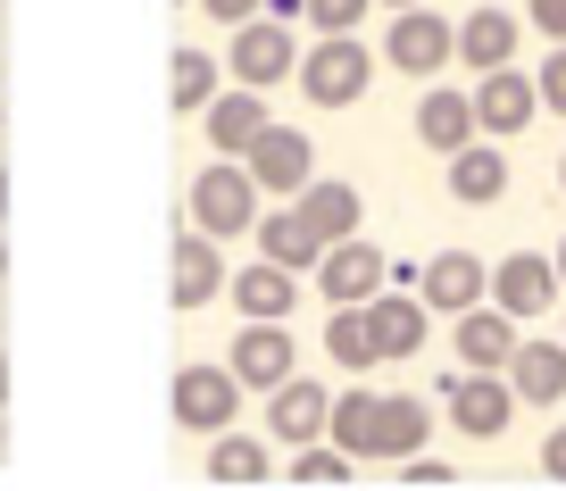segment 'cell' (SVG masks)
<instances>
[{
    "label": "cell",
    "instance_id": "cell-36",
    "mask_svg": "<svg viewBox=\"0 0 566 491\" xmlns=\"http://www.w3.org/2000/svg\"><path fill=\"white\" fill-rule=\"evenodd\" d=\"M0 217H9V158H0Z\"/></svg>",
    "mask_w": 566,
    "mask_h": 491
},
{
    "label": "cell",
    "instance_id": "cell-6",
    "mask_svg": "<svg viewBox=\"0 0 566 491\" xmlns=\"http://www.w3.org/2000/svg\"><path fill=\"white\" fill-rule=\"evenodd\" d=\"M167 408H176L184 433H226V425L242 417V384H233V367L192 358V367H176V384H167Z\"/></svg>",
    "mask_w": 566,
    "mask_h": 491
},
{
    "label": "cell",
    "instance_id": "cell-31",
    "mask_svg": "<svg viewBox=\"0 0 566 491\" xmlns=\"http://www.w3.org/2000/svg\"><path fill=\"white\" fill-rule=\"evenodd\" d=\"M533 101H542V108H558V117H566V42L542 59V75H533Z\"/></svg>",
    "mask_w": 566,
    "mask_h": 491
},
{
    "label": "cell",
    "instance_id": "cell-39",
    "mask_svg": "<svg viewBox=\"0 0 566 491\" xmlns=\"http://www.w3.org/2000/svg\"><path fill=\"white\" fill-rule=\"evenodd\" d=\"M558 184H566V158H558Z\"/></svg>",
    "mask_w": 566,
    "mask_h": 491
},
{
    "label": "cell",
    "instance_id": "cell-33",
    "mask_svg": "<svg viewBox=\"0 0 566 491\" xmlns=\"http://www.w3.org/2000/svg\"><path fill=\"white\" fill-rule=\"evenodd\" d=\"M542 474H549V483H566V425H549V433H542Z\"/></svg>",
    "mask_w": 566,
    "mask_h": 491
},
{
    "label": "cell",
    "instance_id": "cell-29",
    "mask_svg": "<svg viewBox=\"0 0 566 491\" xmlns=\"http://www.w3.org/2000/svg\"><path fill=\"white\" fill-rule=\"evenodd\" d=\"M350 467L358 458L342 450V441H301V450H292V483H350Z\"/></svg>",
    "mask_w": 566,
    "mask_h": 491
},
{
    "label": "cell",
    "instance_id": "cell-14",
    "mask_svg": "<svg viewBox=\"0 0 566 491\" xmlns=\"http://www.w3.org/2000/svg\"><path fill=\"white\" fill-rule=\"evenodd\" d=\"M424 300H417V283H384V292L367 300V334H375V358H417L424 351Z\"/></svg>",
    "mask_w": 566,
    "mask_h": 491
},
{
    "label": "cell",
    "instance_id": "cell-15",
    "mask_svg": "<svg viewBox=\"0 0 566 491\" xmlns=\"http://www.w3.org/2000/svg\"><path fill=\"white\" fill-rule=\"evenodd\" d=\"M424 433H433V408L417 400V391H375V408H367V458H417L424 450Z\"/></svg>",
    "mask_w": 566,
    "mask_h": 491
},
{
    "label": "cell",
    "instance_id": "cell-34",
    "mask_svg": "<svg viewBox=\"0 0 566 491\" xmlns=\"http://www.w3.org/2000/svg\"><path fill=\"white\" fill-rule=\"evenodd\" d=\"M209 9V25H242V18H259V0H200Z\"/></svg>",
    "mask_w": 566,
    "mask_h": 491
},
{
    "label": "cell",
    "instance_id": "cell-32",
    "mask_svg": "<svg viewBox=\"0 0 566 491\" xmlns=\"http://www.w3.org/2000/svg\"><path fill=\"white\" fill-rule=\"evenodd\" d=\"M525 18L542 25L549 42H566V0H525Z\"/></svg>",
    "mask_w": 566,
    "mask_h": 491
},
{
    "label": "cell",
    "instance_id": "cell-18",
    "mask_svg": "<svg viewBox=\"0 0 566 491\" xmlns=\"http://www.w3.org/2000/svg\"><path fill=\"white\" fill-rule=\"evenodd\" d=\"M500 192H509V158H500V142L492 134L459 142V150H450V200H459V209H492Z\"/></svg>",
    "mask_w": 566,
    "mask_h": 491
},
{
    "label": "cell",
    "instance_id": "cell-16",
    "mask_svg": "<svg viewBox=\"0 0 566 491\" xmlns=\"http://www.w3.org/2000/svg\"><path fill=\"white\" fill-rule=\"evenodd\" d=\"M467 101H475V134H492V142L525 134L533 108H542V101H533V75H516V67H483Z\"/></svg>",
    "mask_w": 566,
    "mask_h": 491
},
{
    "label": "cell",
    "instance_id": "cell-10",
    "mask_svg": "<svg viewBox=\"0 0 566 491\" xmlns=\"http://www.w3.org/2000/svg\"><path fill=\"white\" fill-rule=\"evenodd\" d=\"M483 292H492V259H475V250H433V259H417V300L433 316L475 309Z\"/></svg>",
    "mask_w": 566,
    "mask_h": 491
},
{
    "label": "cell",
    "instance_id": "cell-11",
    "mask_svg": "<svg viewBox=\"0 0 566 491\" xmlns=\"http://www.w3.org/2000/svg\"><path fill=\"white\" fill-rule=\"evenodd\" d=\"M292 334H283V316H242V334H233V351H226V367H233V384L242 391H275L283 375H292Z\"/></svg>",
    "mask_w": 566,
    "mask_h": 491
},
{
    "label": "cell",
    "instance_id": "cell-21",
    "mask_svg": "<svg viewBox=\"0 0 566 491\" xmlns=\"http://www.w3.org/2000/svg\"><path fill=\"white\" fill-rule=\"evenodd\" d=\"M516 42H525V18H509V9H475V18H459V59L467 67H516Z\"/></svg>",
    "mask_w": 566,
    "mask_h": 491
},
{
    "label": "cell",
    "instance_id": "cell-9",
    "mask_svg": "<svg viewBox=\"0 0 566 491\" xmlns=\"http://www.w3.org/2000/svg\"><path fill=\"white\" fill-rule=\"evenodd\" d=\"M492 309H509L516 325H525V316H542V309H558L566 300V283H558V267L542 259V250H509V259H492Z\"/></svg>",
    "mask_w": 566,
    "mask_h": 491
},
{
    "label": "cell",
    "instance_id": "cell-1",
    "mask_svg": "<svg viewBox=\"0 0 566 491\" xmlns=\"http://www.w3.org/2000/svg\"><path fill=\"white\" fill-rule=\"evenodd\" d=\"M292 84L317 108H350V101H367V84H375V51L358 34H317L301 51V67H292Z\"/></svg>",
    "mask_w": 566,
    "mask_h": 491
},
{
    "label": "cell",
    "instance_id": "cell-5",
    "mask_svg": "<svg viewBox=\"0 0 566 491\" xmlns=\"http://www.w3.org/2000/svg\"><path fill=\"white\" fill-rule=\"evenodd\" d=\"M442 408H450V425H459L467 441H500L516 425V391H509L500 367H459L442 384Z\"/></svg>",
    "mask_w": 566,
    "mask_h": 491
},
{
    "label": "cell",
    "instance_id": "cell-25",
    "mask_svg": "<svg viewBox=\"0 0 566 491\" xmlns=\"http://www.w3.org/2000/svg\"><path fill=\"white\" fill-rule=\"evenodd\" d=\"M209 474L217 483H266V474H275V441L226 425V433H209Z\"/></svg>",
    "mask_w": 566,
    "mask_h": 491
},
{
    "label": "cell",
    "instance_id": "cell-20",
    "mask_svg": "<svg viewBox=\"0 0 566 491\" xmlns=\"http://www.w3.org/2000/svg\"><path fill=\"white\" fill-rule=\"evenodd\" d=\"M292 209L308 217V233H317V242H342V233H358V217H367V200H358V184L308 176L301 192H292Z\"/></svg>",
    "mask_w": 566,
    "mask_h": 491
},
{
    "label": "cell",
    "instance_id": "cell-13",
    "mask_svg": "<svg viewBox=\"0 0 566 491\" xmlns=\"http://www.w3.org/2000/svg\"><path fill=\"white\" fill-rule=\"evenodd\" d=\"M325 408H334V391H325V384H308V375H283V384L266 391V441H275V450L325 441Z\"/></svg>",
    "mask_w": 566,
    "mask_h": 491
},
{
    "label": "cell",
    "instance_id": "cell-40",
    "mask_svg": "<svg viewBox=\"0 0 566 491\" xmlns=\"http://www.w3.org/2000/svg\"><path fill=\"white\" fill-rule=\"evenodd\" d=\"M0 125H9V108H0Z\"/></svg>",
    "mask_w": 566,
    "mask_h": 491
},
{
    "label": "cell",
    "instance_id": "cell-28",
    "mask_svg": "<svg viewBox=\"0 0 566 491\" xmlns=\"http://www.w3.org/2000/svg\"><path fill=\"white\" fill-rule=\"evenodd\" d=\"M325 358H342V375L384 367V358H375V334H367V309H334L325 316Z\"/></svg>",
    "mask_w": 566,
    "mask_h": 491
},
{
    "label": "cell",
    "instance_id": "cell-8",
    "mask_svg": "<svg viewBox=\"0 0 566 491\" xmlns=\"http://www.w3.org/2000/svg\"><path fill=\"white\" fill-rule=\"evenodd\" d=\"M226 67H233V84H250V92H275L283 75L301 67V42H292V25H275V18H242V25H233V51H226Z\"/></svg>",
    "mask_w": 566,
    "mask_h": 491
},
{
    "label": "cell",
    "instance_id": "cell-24",
    "mask_svg": "<svg viewBox=\"0 0 566 491\" xmlns=\"http://www.w3.org/2000/svg\"><path fill=\"white\" fill-rule=\"evenodd\" d=\"M516 351V316L492 309V300H475V309H459V358L467 367H509Z\"/></svg>",
    "mask_w": 566,
    "mask_h": 491
},
{
    "label": "cell",
    "instance_id": "cell-22",
    "mask_svg": "<svg viewBox=\"0 0 566 491\" xmlns=\"http://www.w3.org/2000/svg\"><path fill=\"white\" fill-rule=\"evenodd\" d=\"M226 300H233L242 316H292L301 275H292V267H275V259H259V267H242V275H226Z\"/></svg>",
    "mask_w": 566,
    "mask_h": 491
},
{
    "label": "cell",
    "instance_id": "cell-37",
    "mask_svg": "<svg viewBox=\"0 0 566 491\" xmlns=\"http://www.w3.org/2000/svg\"><path fill=\"white\" fill-rule=\"evenodd\" d=\"M0 408H9V358H0Z\"/></svg>",
    "mask_w": 566,
    "mask_h": 491
},
{
    "label": "cell",
    "instance_id": "cell-23",
    "mask_svg": "<svg viewBox=\"0 0 566 491\" xmlns=\"http://www.w3.org/2000/svg\"><path fill=\"white\" fill-rule=\"evenodd\" d=\"M200 117H209V150H217V158H242L250 134L266 125V92H250V84H242V92H217Z\"/></svg>",
    "mask_w": 566,
    "mask_h": 491
},
{
    "label": "cell",
    "instance_id": "cell-27",
    "mask_svg": "<svg viewBox=\"0 0 566 491\" xmlns=\"http://www.w3.org/2000/svg\"><path fill=\"white\" fill-rule=\"evenodd\" d=\"M209 101H217V59L200 51V42H184V51L167 59V108H176V117H200Z\"/></svg>",
    "mask_w": 566,
    "mask_h": 491
},
{
    "label": "cell",
    "instance_id": "cell-3",
    "mask_svg": "<svg viewBox=\"0 0 566 491\" xmlns=\"http://www.w3.org/2000/svg\"><path fill=\"white\" fill-rule=\"evenodd\" d=\"M242 176L259 184V200H292L308 176H317V142H308L301 125H275V117H266L259 134H250V150H242Z\"/></svg>",
    "mask_w": 566,
    "mask_h": 491
},
{
    "label": "cell",
    "instance_id": "cell-7",
    "mask_svg": "<svg viewBox=\"0 0 566 491\" xmlns=\"http://www.w3.org/2000/svg\"><path fill=\"white\" fill-rule=\"evenodd\" d=\"M384 250L367 242V233H342V242H325L317 250V267H308V275H317V292L334 300V309H367L375 292H384Z\"/></svg>",
    "mask_w": 566,
    "mask_h": 491
},
{
    "label": "cell",
    "instance_id": "cell-19",
    "mask_svg": "<svg viewBox=\"0 0 566 491\" xmlns=\"http://www.w3.org/2000/svg\"><path fill=\"white\" fill-rule=\"evenodd\" d=\"M250 233H259V259H275V267H292V275H308L317 267V233H308V217L292 209V200H275V209H259L250 217Z\"/></svg>",
    "mask_w": 566,
    "mask_h": 491
},
{
    "label": "cell",
    "instance_id": "cell-41",
    "mask_svg": "<svg viewBox=\"0 0 566 491\" xmlns=\"http://www.w3.org/2000/svg\"><path fill=\"white\" fill-rule=\"evenodd\" d=\"M558 342H566V334H558Z\"/></svg>",
    "mask_w": 566,
    "mask_h": 491
},
{
    "label": "cell",
    "instance_id": "cell-2",
    "mask_svg": "<svg viewBox=\"0 0 566 491\" xmlns=\"http://www.w3.org/2000/svg\"><path fill=\"white\" fill-rule=\"evenodd\" d=\"M375 59H384V67H400V75H442L450 59H459V18L424 9V0H417V9H391Z\"/></svg>",
    "mask_w": 566,
    "mask_h": 491
},
{
    "label": "cell",
    "instance_id": "cell-17",
    "mask_svg": "<svg viewBox=\"0 0 566 491\" xmlns=\"http://www.w3.org/2000/svg\"><path fill=\"white\" fill-rule=\"evenodd\" d=\"M509 391H516V408H558L566 400V342H525L516 334V351H509Z\"/></svg>",
    "mask_w": 566,
    "mask_h": 491
},
{
    "label": "cell",
    "instance_id": "cell-38",
    "mask_svg": "<svg viewBox=\"0 0 566 491\" xmlns=\"http://www.w3.org/2000/svg\"><path fill=\"white\" fill-rule=\"evenodd\" d=\"M384 9H417V0H384Z\"/></svg>",
    "mask_w": 566,
    "mask_h": 491
},
{
    "label": "cell",
    "instance_id": "cell-4",
    "mask_svg": "<svg viewBox=\"0 0 566 491\" xmlns=\"http://www.w3.org/2000/svg\"><path fill=\"white\" fill-rule=\"evenodd\" d=\"M259 209H266V200H259V184L242 176V158H217L209 150V167L192 176V226L226 242V233H250V217H259Z\"/></svg>",
    "mask_w": 566,
    "mask_h": 491
},
{
    "label": "cell",
    "instance_id": "cell-26",
    "mask_svg": "<svg viewBox=\"0 0 566 491\" xmlns=\"http://www.w3.org/2000/svg\"><path fill=\"white\" fill-rule=\"evenodd\" d=\"M417 142L424 150H459V142H475V101H467V92H424L417 101Z\"/></svg>",
    "mask_w": 566,
    "mask_h": 491
},
{
    "label": "cell",
    "instance_id": "cell-35",
    "mask_svg": "<svg viewBox=\"0 0 566 491\" xmlns=\"http://www.w3.org/2000/svg\"><path fill=\"white\" fill-rule=\"evenodd\" d=\"M549 267H558V283H566V233H558V250H549Z\"/></svg>",
    "mask_w": 566,
    "mask_h": 491
},
{
    "label": "cell",
    "instance_id": "cell-12",
    "mask_svg": "<svg viewBox=\"0 0 566 491\" xmlns=\"http://www.w3.org/2000/svg\"><path fill=\"white\" fill-rule=\"evenodd\" d=\"M167 300H176L184 316L209 309V300H226V259H217V233H176V250H167Z\"/></svg>",
    "mask_w": 566,
    "mask_h": 491
},
{
    "label": "cell",
    "instance_id": "cell-30",
    "mask_svg": "<svg viewBox=\"0 0 566 491\" xmlns=\"http://www.w3.org/2000/svg\"><path fill=\"white\" fill-rule=\"evenodd\" d=\"M367 9H375V0H308L301 25H317V34H358V25H367Z\"/></svg>",
    "mask_w": 566,
    "mask_h": 491
}]
</instances>
